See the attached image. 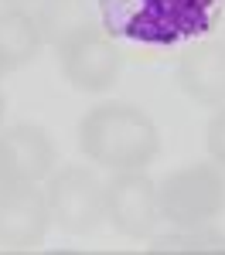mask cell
<instances>
[{"label": "cell", "mask_w": 225, "mask_h": 255, "mask_svg": "<svg viewBox=\"0 0 225 255\" xmlns=\"http://www.w3.org/2000/svg\"><path fill=\"white\" fill-rule=\"evenodd\" d=\"M79 146L96 167L143 170L161 150L154 119L130 102H99L79 123Z\"/></svg>", "instance_id": "6da1fadb"}, {"label": "cell", "mask_w": 225, "mask_h": 255, "mask_svg": "<svg viewBox=\"0 0 225 255\" xmlns=\"http://www.w3.org/2000/svg\"><path fill=\"white\" fill-rule=\"evenodd\" d=\"M157 211L174 228H202L225 211V177L215 163L178 167L157 184Z\"/></svg>", "instance_id": "7a4b0ae2"}, {"label": "cell", "mask_w": 225, "mask_h": 255, "mask_svg": "<svg viewBox=\"0 0 225 255\" xmlns=\"http://www.w3.org/2000/svg\"><path fill=\"white\" fill-rule=\"evenodd\" d=\"M44 197L51 221L68 235L96 232L106 218V184L85 167H61L58 174L51 170Z\"/></svg>", "instance_id": "3957f363"}, {"label": "cell", "mask_w": 225, "mask_h": 255, "mask_svg": "<svg viewBox=\"0 0 225 255\" xmlns=\"http://www.w3.org/2000/svg\"><path fill=\"white\" fill-rule=\"evenodd\" d=\"M58 58H61V75L79 92H106V89H113L123 68L120 48L99 27H89V31L75 34L72 41H65L58 48Z\"/></svg>", "instance_id": "277c9868"}, {"label": "cell", "mask_w": 225, "mask_h": 255, "mask_svg": "<svg viewBox=\"0 0 225 255\" xmlns=\"http://www.w3.org/2000/svg\"><path fill=\"white\" fill-rule=\"evenodd\" d=\"M106 218L126 238H147L161 218L157 184L143 170H116V177L106 184Z\"/></svg>", "instance_id": "5b68a950"}, {"label": "cell", "mask_w": 225, "mask_h": 255, "mask_svg": "<svg viewBox=\"0 0 225 255\" xmlns=\"http://www.w3.org/2000/svg\"><path fill=\"white\" fill-rule=\"evenodd\" d=\"M51 225L48 197L34 184L20 180L0 201V245L7 249H38Z\"/></svg>", "instance_id": "8992f818"}, {"label": "cell", "mask_w": 225, "mask_h": 255, "mask_svg": "<svg viewBox=\"0 0 225 255\" xmlns=\"http://www.w3.org/2000/svg\"><path fill=\"white\" fill-rule=\"evenodd\" d=\"M178 82L202 106H225V41H198L178 58Z\"/></svg>", "instance_id": "52a82bcc"}, {"label": "cell", "mask_w": 225, "mask_h": 255, "mask_svg": "<svg viewBox=\"0 0 225 255\" xmlns=\"http://www.w3.org/2000/svg\"><path fill=\"white\" fill-rule=\"evenodd\" d=\"M0 146L10 160L17 180L27 184H38L44 177H51L55 170V143L51 136L34 126V123H17V126H7L0 133Z\"/></svg>", "instance_id": "ba28073f"}, {"label": "cell", "mask_w": 225, "mask_h": 255, "mask_svg": "<svg viewBox=\"0 0 225 255\" xmlns=\"http://www.w3.org/2000/svg\"><path fill=\"white\" fill-rule=\"evenodd\" d=\"M41 41L38 17L24 7H3L0 10V72H17L27 61H34Z\"/></svg>", "instance_id": "9c48e42d"}, {"label": "cell", "mask_w": 225, "mask_h": 255, "mask_svg": "<svg viewBox=\"0 0 225 255\" xmlns=\"http://www.w3.org/2000/svg\"><path fill=\"white\" fill-rule=\"evenodd\" d=\"M34 17L41 27V41L55 44V48H61L65 41H72L89 27H96L89 0H41Z\"/></svg>", "instance_id": "30bf717a"}, {"label": "cell", "mask_w": 225, "mask_h": 255, "mask_svg": "<svg viewBox=\"0 0 225 255\" xmlns=\"http://www.w3.org/2000/svg\"><path fill=\"white\" fill-rule=\"evenodd\" d=\"M150 255H225V235L215 228H178L171 235H157L147 245Z\"/></svg>", "instance_id": "8fae6325"}, {"label": "cell", "mask_w": 225, "mask_h": 255, "mask_svg": "<svg viewBox=\"0 0 225 255\" xmlns=\"http://www.w3.org/2000/svg\"><path fill=\"white\" fill-rule=\"evenodd\" d=\"M205 143H208V153H212V160L219 163L225 170V106L212 116V123H208V129H205Z\"/></svg>", "instance_id": "7c38bea8"}, {"label": "cell", "mask_w": 225, "mask_h": 255, "mask_svg": "<svg viewBox=\"0 0 225 255\" xmlns=\"http://www.w3.org/2000/svg\"><path fill=\"white\" fill-rule=\"evenodd\" d=\"M20 180L17 174H14V167H10V160H7V153H3V146H0V201L10 194L14 187H17Z\"/></svg>", "instance_id": "4fadbf2b"}, {"label": "cell", "mask_w": 225, "mask_h": 255, "mask_svg": "<svg viewBox=\"0 0 225 255\" xmlns=\"http://www.w3.org/2000/svg\"><path fill=\"white\" fill-rule=\"evenodd\" d=\"M3 75V72H0ZM3 109H7V102H3V92H0V123H3Z\"/></svg>", "instance_id": "5bb4252c"}, {"label": "cell", "mask_w": 225, "mask_h": 255, "mask_svg": "<svg viewBox=\"0 0 225 255\" xmlns=\"http://www.w3.org/2000/svg\"><path fill=\"white\" fill-rule=\"evenodd\" d=\"M10 3H27V0H10Z\"/></svg>", "instance_id": "9a60e30c"}]
</instances>
